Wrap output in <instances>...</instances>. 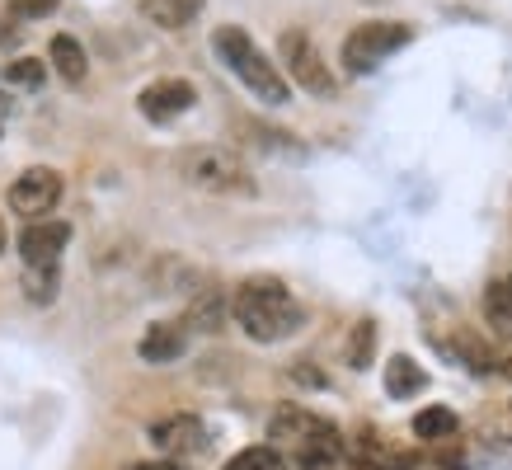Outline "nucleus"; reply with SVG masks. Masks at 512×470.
<instances>
[{
	"mask_svg": "<svg viewBox=\"0 0 512 470\" xmlns=\"http://www.w3.org/2000/svg\"><path fill=\"white\" fill-rule=\"evenodd\" d=\"M47 62L57 66V76H62L66 85H80L85 71H90V57H85V47H80L71 33H57V38L47 43Z\"/></svg>",
	"mask_w": 512,
	"mask_h": 470,
	"instance_id": "15",
	"label": "nucleus"
},
{
	"mask_svg": "<svg viewBox=\"0 0 512 470\" xmlns=\"http://www.w3.org/2000/svg\"><path fill=\"white\" fill-rule=\"evenodd\" d=\"M325 433H334V423L311 414V409H301V405H282L278 414L268 419V447H278V452H287V456H296L301 447H311V442L325 438Z\"/></svg>",
	"mask_w": 512,
	"mask_h": 470,
	"instance_id": "6",
	"label": "nucleus"
},
{
	"mask_svg": "<svg viewBox=\"0 0 512 470\" xmlns=\"http://www.w3.org/2000/svg\"><path fill=\"white\" fill-rule=\"evenodd\" d=\"M484 325L494 329L498 339H512V273H503V278H494L489 287H484Z\"/></svg>",
	"mask_w": 512,
	"mask_h": 470,
	"instance_id": "13",
	"label": "nucleus"
},
{
	"mask_svg": "<svg viewBox=\"0 0 512 470\" xmlns=\"http://www.w3.org/2000/svg\"><path fill=\"white\" fill-rule=\"evenodd\" d=\"M423 386H428V372H423L414 358L395 353V358L386 362V395H395V400H409V395H419Z\"/></svg>",
	"mask_w": 512,
	"mask_h": 470,
	"instance_id": "16",
	"label": "nucleus"
},
{
	"mask_svg": "<svg viewBox=\"0 0 512 470\" xmlns=\"http://www.w3.org/2000/svg\"><path fill=\"white\" fill-rule=\"evenodd\" d=\"M221 470H292V461H287L278 447H245V452H235Z\"/></svg>",
	"mask_w": 512,
	"mask_h": 470,
	"instance_id": "19",
	"label": "nucleus"
},
{
	"mask_svg": "<svg viewBox=\"0 0 512 470\" xmlns=\"http://www.w3.org/2000/svg\"><path fill=\"white\" fill-rule=\"evenodd\" d=\"M66 240H71V226H66V221H29V226L19 231L24 268H52L62 259Z\"/></svg>",
	"mask_w": 512,
	"mask_h": 470,
	"instance_id": "9",
	"label": "nucleus"
},
{
	"mask_svg": "<svg viewBox=\"0 0 512 470\" xmlns=\"http://www.w3.org/2000/svg\"><path fill=\"white\" fill-rule=\"evenodd\" d=\"M151 442L160 452H202L207 447V428L193 414H170V419L151 423Z\"/></svg>",
	"mask_w": 512,
	"mask_h": 470,
	"instance_id": "11",
	"label": "nucleus"
},
{
	"mask_svg": "<svg viewBox=\"0 0 512 470\" xmlns=\"http://www.w3.org/2000/svg\"><path fill=\"white\" fill-rule=\"evenodd\" d=\"M43 76H47V66L38 62V57H19V62L5 66V80H10V85H24V90L43 85Z\"/></svg>",
	"mask_w": 512,
	"mask_h": 470,
	"instance_id": "21",
	"label": "nucleus"
},
{
	"mask_svg": "<svg viewBox=\"0 0 512 470\" xmlns=\"http://www.w3.org/2000/svg\"><path fill=\"white\" fill-rule=\"evenodd\" d=\"M278 57H282V66H287V76H292L306 94H334V90H339V80H334V71L325 66L320 47L311 43V33H306V29H287V33H282V38H278Z\"/></svg>",
	"mask_w": 512,
	"mask_h": 470,
	"instance_id": "5",
	"label": "nucleus"
},
{
	"mask_svg": "<svg viewBox=\"0 0 512 470\" xmlns=\"http://www.w3.org/2000/svg\"><path fill=\"white\" fill-rule=\"evenodd\" d=\"M57 198H62V174L47 170V165H33V170H24L15 184H10V212H19V217L47 221V212L57 207Z\"/></svg>",
	"mask_w": 512,
	"mask_h": 470,
	"instance_id": "7",
	"label": "nucleus"
},
{
	"mask_svg": "<svg viewBox=\"0 0 512 470\" xmlns=\"http://www.w3.org/2000/svg\"><path fill=\"white\" fill-rule=\"evenodd\" d=\"M456 428H461V419H456V409H447V405H428L414 414V438H423V442H442V438H451Z\"/></svg>",
	"mask_w": 512,
	"mask_h": 470,
	"instance_id": "17",
	"label": "nucleus"
},
{
	"mask_svg": "<svg viewBox=\"0 0 512 470\" xmlns=\"http://www.w3.org/2000/svg\"><path fill=\"white\" fill-rule=\"evenodd\" d=\"M57 287H62L57 264L52 268H24V292H29L33 306H52V301H57Z\"/></svg>",
	"mask_w": 512,
	"mask_h": 470,
	"instance_id": "20",
	"label": "nucleus"
},
{
	"mask_svg": "<svg viewBox=\"0 0 512 470\" xmlns=\"http://www.w3.org/2000/svg\"><path fill=\"white\" fill-rule=\"evenodd\" d=\"M231 315L235 325L245 329L254 344H278V339H292L296 329L306 325V311L301 301L287 292L282 278H268V273H254L231 292Z\"/></svg>",
	"mask_w": 512,
	"mask_h": 470,
	"instance_id": "1",
	"label": "nucleus"
},
{
	"mask_svg": "<svg viewBox=\"0 0 512 470\" xmlns=\"http://www.w3.org/2000/svg\"><path fill=\"white\" fill-rule=\"evenodd\" d=\"M198 104V90L188 85V80H156V85H146L137 94V109L146 123H174L179 113H188Z\"/></svg>",
	"mask_w": 512,
	"mask_h": 470,
	"instance_id": "8",
	"label": "nucleus"
},
{
	"mask_svg": "<svg viewBox=\"0 0 512 470\" xmlns=\"http://www.w3.org/2000/svg\"><path fill=\"white\" fill-rule=\"evenodd\" d=\"M212 52H217L221 66H226L240 85H249V94H259L264 104H273V109H278V104H287V99H292L287 76L268 62V52H259V43H254L245 29H235V24L217 29V33H212Z\"/></svg>",
	"mask_w": 512,
	"mask_h": 470,
	"instance_id": "2",
	"label": "nucleus"
},
{
	"mask_svg": "<svg viewBox=\"0 0 512 470\" xmlns=\"http://www.w3.org/2000/svg\"><path fill=\"white\" fill-rule=\"evenodd\" d=\"M503 372H508V381H512V358H508V362H503Z\"/></svg>",
	"mask_w": 512,
	"mask_h": 470,
	"instance_id": "27",
	"label": "nucleus"
},
{
	"mask_svg": "<svg viewBox=\"0 0 512 470\" xmlns=\"http://www.w3.org/2000/svg\"><path fill=\"white\" fill-rule=\"evenodd\" d=\"M226 315H231V297L221 287H198L188 297V311H184V329H198V334H217L226 329Z\"/></svg>",
	"mask_w": 512,
	"mask_h": 470,
	"instance_id": "12",
	"label": "nucleus"
},
{
	"mask_svg": "<svg viewBox=\"0 0 512 470\" xmlns=\"http://www.w3.org/2000/svg\"><path fill=\"white\" fill-rule=\"evenodd\" d=\"M372 358H376V320H357L353 334H348V367L367 372Z\"/></svg>",
	"mask_w": 512,
	"mask_h": 470,
	"instance_id": "18",
	"label": "nucleus"
},
{
	"mask_svg": "<svg viewBox=\"0 0 512 470\" xmlns=\"http://www.w3.org/2000/svg\"><path fill=\"white\" fill-rule=\"evenodd\" d=\"M19 19H0V47H15L19 43Z\"/></svg>",
	"mask_w": 512,
	"mask_h": 470,
	"instance_id": "24",
	"label": "nucleus"
},
{
	"mask_svg": "<svg viewBox=\"0 0 512 470\" xmlns=\"http://www.w3.org/2000/svg\"><path fill=\"white\" fill-rule=\"evenodd\" d=\"M202 5H207V0H141L137 10L151 19L156 29L174 33V29H188V24L202 15Z\"/></svg>",
	"mask_w": 512,
	"mask_h": 470,
	"instance_id": "14",
	"label": "nucleus"
},
{
	"mask_svg": "<svg viewBox=\"0 0 512 470\" xmlns=\"http://www.w3.org/2000/svg\"><path fill=\"white\" fill-rule=\"evenodd\" d=\"M174 170L188 188L212 193V198H254L259 179L249 174V165L226 146H188L174 156Z\"/></svg>",
	"mask_w": 512,
	"mask_h": 470,
	"instance_id": "3",
	"label": "nucleus"
},
{
	"mask_svg": "<svg viewBox=\"0 0 512 470\" xmlns=\"http://www.w3.org/2000/svg\"><path fill=\"white\" fill-rule=\"evenodd\" d=\"M127 470H184L179 461H132Z\"/></svg>",
	"mask_w": 512,
	"mask_h": 470,
	"instance_id": "25",
	"label": "nucleus"
},
{
	"mask_svg": "<svg viewBox=\"0 0 512 470\" xmlns=\"http://www.w3.org/2000/svg\"><path fill=\"white\" fill-rule=\"evenodd\" d=\"M137 353H141V362H156V367H165V362H179L188 353V329H184V320H160V325H151L146 334H141Z\"/></svg>",
	"mask_w": 512,
	"mask_h": 470,
	"instance_id": "10",
	"label": "nucleus"
},
{
	"mask_svg": "<svg viewBox=\"0 0 512 470\" xmlns=\"http://www.w3.org/2000/svg\"><path fill=\"white\" fill-rule=\"evenodd\" d=\"M409 38H414V29L400 24V19L357 24V29L343 38V71H348V76H367V71H376V66L386 62L390 52H400Z\"/></svg>",
	"mask_w": 512,
	"mask_h": 470,
	"instance_id": "4",
	"label": "nucleus"
},
{
	"mask_svg": "<svg viewBox=\"0 0 512 470\" xmlns=\"http://www.w3.org/2000/svg\"><path fill=\"white\" fill-rule=\"evenodd\" d=\"M0 254H5V217H0Z\"/></svg>",
	"mask_w": 512,
	"mask_h": 470,
	"instance_id": "26",
	"label": "nucleus"
},
{
	"mask_svg": "<svg viewBox=\"0 0 512 470\" xmlns=\"http://www.w3.org/2000/svg\"><path fill=\"white\" fill-rule=\"evenodd\" d=\"M292 381L296 386H311V391H325V372L315 362H292Z\"/></svg>",
	"mask_w": 512,
	"mask_h": 470,
	"instance_id": "22",
	"label": "nucleus"
},
{
	"mask_svg": "<svg viewBox=\"0 0 512 470\" xmlns=\"http://www.w3.org/2000/svg\"><path fill=\"white\" fill-rule=\"evenodd\" d=\"M10 10H15V19H43L57 10V0H10Z\"/></svg>",
	"mask_w": 512,
	"mask_h": 470,
	"instance_id": "23",
	"label": "nucleus"
}]
</instances>
